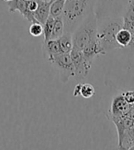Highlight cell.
<instances>
[{"mask_svg": "<svg viewBox=\"0 0 134 150\" xmlns=\"http://www.w3.org/2000/svg\"><path fill=\"white\" fill-rule=\"evenodd\" d=\"M96 0H66L62 17L64 32L73 33L88 15L94 12Z\"/></svg>", "mask_w": 134, "mask_h": 150, "instance_id": "6da1fadb", "label": "cell"}, {"mask_svg": "<svg viewBox=\"0 0 134 150\" xmlns=\"http://www.w3.org/2000/svg\"><path fill=\"white\" fill-rule=\"evenodd\" d=\"M98 33H96V39H98L100 46L107 54L108 52L120 49V45L116 40L117 33L120 29L123 28V19L122 17L117 18H108L98 21Z\"/></svg>", "mask_w": 134, "mask_h": 150, "instance_id": "7a4b0ae2", "label": "cell"}, {"mask_svg": "<svg viewBox=\"0 0 134 150\" xmlns=\"http://www.w3.org/2000/svg\"><path fill=\"white\" fill-rule=\"evenodd\" d=\"M98 18L92 12L81 22L72 33V40L74 48L83 50L86 45L96 39L98 33Z\"/></svg>", "mask_w": 134, "mask_h": 150, "instance_id": "3957f363", "label": "cell"}, {"mask_svg": "<svg viewBox=\"0 0 134 150\" xmlns=\"http://www.w3.org/2000/svg\"><path fill=\"white\" fill-rule=\"evenodd\" d=\"M129 2L130 0H96L94 12L98 21L108 18L122 17Z\"/></svg>", "mask_w": 134, "mask_h": 150, "instance_id": "277c9868", "label": "cell"}, {"mask_svg": "<svg viewBox=\"0 0 134 150\" xmlns=\"http://www.w3.org/2000/svg\"><path fill=\"white\" fill-rule=\"evenodd\" d=\"M47 61L53 64V66L60 74L61 81L65 83L71 77L74 76V67L70 53H60L54 54L47 58Z\"/></svg>", "mask_w": 134, "mask_h": 150, "instance_id": "5b68a950", "label": "cell"}, {"mask_svg": "<svg viewBox=\"0 0 134 150\" xmlns=\"http://www.w3.org/2000/svg\"><path fill=\"white\" fill-rule=\"evenodd\" d=\"M10 12L19 11L31 23L36 22L34 11L38 6V0H10L6 2Z\"/></svg>", "mask_w": 134, "mask_h": 150, "instance_id": "8992f818", "label": "cell"}, {"mask_svg": "<svg viewBox=\"0 0 134 150\" xmlns=\"http://www.w3.org/2000/svg\"><path fill=\"white\" fill-rule=\"evenodd\" d=\"M70 55L73 61V64L74 67V78L77 81L84 80L89 72L91 66H89L86 62L83 52L81 50L73 47Z\"/></svg>", "mask_w": 134, "mask_h": 150, "instance_id": "52a82bcc", "label": "cell"}, {"mask_svg": "<svg viewBox=\"0 0 134 150\" xmlns=\"http://www.w3.org/2000/svg\"><path fill=\"white\" fill-rule=\"evenodd\" d=\"M132 104H130L126 102L122 93L116 95L111 102L110 109V120L113 118H118L125 115L130 110Z\"/></svg>", "mask_w": 134, "mask_h": 150, "instance_id": "ba28073f", "label": "cell"}, {"mask_svg": "<svg viewBox=\"0 0 134 150\" xmlns=\"http://www.w3.org/2000/svg\"><path fill=\"white\" fill-rule=\"evenodd\" d=\"M86 62L89 66H92V63L94 62V59L100 54H105L104 51L100 46V44L98 40V39H96L92 40L91 42H89L86 46L82 50Z\"/></svg>", "mask_w": 134, "mask_h": 150, "instance_id": "9c48e42d", "label": "cell"}, {"mask_svg": "<svg viewBox=\"0 0 134 150\" xmlns=\"http://www.w3.org/2000/svg\"><path fill=\"white\" fill-rule=\"evenodd\" d=\"M51 2L53 0H38V6L34 11V18L42 25L50 16V6Z\"/></svg>", "mask_w": 134, "mask_h": 150, "instance_id": "30bf717a", "label": "cell"}, {"mask_svg": "<svg viewBox=\"0 0 134 150\" xmlns=\"http://www.w3.org/2000/svg\"><path fill=\"white\" fill-rule=\"evenodd\" d=\"M123 28L134 34V0H130L124 10L123 16Z\"/></svg>", "mask_w": 134, "mask_h": 150, "instance_id": "8fae6325", "label": "cell"}, {"mask_svg": "<svg viewBox=\"0 0 134 150\" xmlns=\"http://www.w3.org/2000/svg\"><path fill=\"white\" fill-rule=\"evenodd\" d=\"M134 146V121L130 128L125 132L120 139H118V148L130 149Z\"/></svg>", "mask_w": 134, "mask_h": 150, "instance_id": "7c38bea8", "label": "cell"}, {"mask_svg": "<svg viewBox=\"0 0 134 150\" xmlns=\"http://www.w3.org/2000/svg\"><path fill=\"white\" fill-rule=\"evenodd\" d=\"M43 49H44V53H45L46 59L50 56H53L54 54L60 53V44H59L58 39L56 40H50L46 42H43Z\"/></svg>", "mask_w": 134, "mask_h": 150, "instance_id": "4fadbf2b", "label": "cell"}, {"mask_svg": "<svg viewBox=\"0 0 134 150\" xmlns=\"http://www.w3.org/2000/svg\"><path fill=\"white\" fill-rule=\"evenodd\" d=\"M58 40H59V44H60L61 52H63V53H70L73 47L72 34L64 32L60 38H59Z\"/></svg>", "mask_w": 134, "mask_h": 150, "instance_id": "5bb4252c", "label": "cell"}, {"mask_svg": "<svg viewBox=\"0 0 134 150\" xmlns=\"http://www.w3.org/2000/svg\"><path fill=\"white\" fill-rule=\"evenodd\" d=\"M116 40L118 44L120 45V49L129 47V45L131 41V32L125 28H120V31L117 33Z\"/></svg>", "mask_w": 134, "mask_h": 150, "instance_id": "9a60e30c", "label": "cell"}, {"mask_svg": "<svg viewBox=\"0 0 134 150\" xmlns=\"http://www.w3.org/2000/svg\"><path fill=\"white\" fill-rule=\"evenodd\" d=\"M64 33V23L63 17H56L54 19V25L53 29V34H51V40H56L59 39L63 34Z\"/></svg>", "mask_w": 134, "mask_h": 150, "instance_id": "2e32d148", "label": "cell"}, {"mask_svg": "<svg viewBox=\"0 0 134 150\" xmlns=\"http://www.w3.org/2000/svg\"><path fill=\"white\" fill-rule=\"evenodd\" d=\"M66 0H53L50 6V15L54 18L62 16Z\"/></svg>", "mask_w": 134, "mask_h": 150, "instance_id": "e0dca14e", "label": "cell"}, {"mask_svg": "<svg viewBox=\"0 0 134 150\" xmlns=\"http://www.w3.org/2000/svg\"><path fill=\"white\" fill-rule=\"evenodd\" d=\"M54 19L55 18L53 16H49V18L44 22L43 26V37H44V42H46L51 40V34H53V29L54 25Z\"/></svg>", "mask_w": 134, "mask_h": 150, "instance_id": "ac0fdd59", "label": "cell"}, {"mask_svg": "<svg viewBox=\"0 0 134 150\" xmlns=\"http://www.w3.org/2000/svg\"><path fill=\"white\" fill-rule=\"evenodd\" d=\"M95 94V88L89 83H80V96L85 99H89Z\"/></svg>", "mask_w": 134, "mask_h": 150, "instance_id": "d6986e66", "label": "cell"}, {"mask_svg": "<svg viewBox=\"0 0 134 150\" xmlns=\"http://www.w3.org/2000/svg\"><path fill=\"white\" fill-rule=\"evenodd\" d=\"M29 32L33 37L41 36L43 34V26H42V24H41L40 22H38V21L32 22V23L31 24V26H29Z\"/></svg>", "mask_w": 134, "mask_h": 150, "instance_id": "ffe728a7", "label": "cell"}, {"mask_svg": "<svg viewBox=\"0 0 134 150\" xmlns=\"http://www.w3.org/2000/svg\"><path fill=\"white\" fill-rule=\"evenodd\" d=\"M122 95L124 97V99L126 100L128 103L133 104L134 103V91H127L122 93Z\"/></svg>", "mask_w": 134, "mask_h": 150, "instance_id": "44dd1931", "label": "cell"}, {"mask_svg": "<svg viewBox=\"0 0 134 150\" xmlns=\"http://www.w3.org/2000/svg\"><path fill=\"white\" fill-rule=\"evenodd\" d=\"M132 105H133V107H134V103H133V104H132Z\"/></svg>", "mask_w": 134, "mask_h": 150, "instance_id": "7402d4cb", "label": "cell"}, {"mask_svg": "<svg viewBox=\"0 0 134 150\" xmlns=\"http://www.w3.org/2000/svg\"><path fill=\"white\" fill-rule=\"evenodd\" d=\"M48 1H49V0H48Z\"/></svg>", "mask_w": 134, "mask_h": 150, "instance_id": "603a6c76", "label": "cell"}]
</instances>
